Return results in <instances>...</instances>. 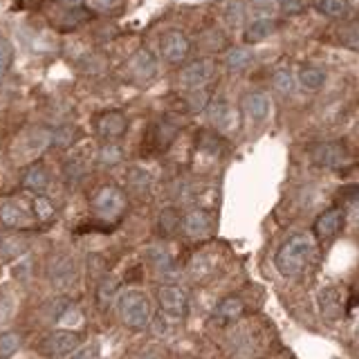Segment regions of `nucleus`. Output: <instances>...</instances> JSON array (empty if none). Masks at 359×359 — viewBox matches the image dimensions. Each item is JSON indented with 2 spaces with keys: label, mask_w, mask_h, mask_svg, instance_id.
Masks as SVG:
<instances>
[{
  "label": "nucleus",
  "mask_w": 359,
  "mask_h": 359,
  "mask_svg": "<svg viewBox=\"0 0 359 359\" xmlns=\"http://www.w3.org/2000/svg\"><path fill=\"white\" fill-rule=\"evenodd\" d=\"M319 9L330 18H342L351 9V0H317Z\"/></svg>",
  "instance_id": "5701e85b"
},
{
  "label": "nucleus",
  "mask_w": 359,
  "mask_h": 359,
  "mask_svg": "<svg viewBox=\"0 0 359 359\" xmlns=\"http://www.w3.org/2000/svg\"><path fill=\"white\" fill-rule=\"evenodd\" d=\"M119 159H121V150L117 146H103V150H101L103 164H117Z\"/></svg>",
  "instance_id": "c85d7f7f"
},
{
  "label": "nucleus",
  "mask_w": 359,
  "mask_h": 359,
  "mask_svg": "<svg viewBox=\"0 0 359 359\" xmlns=\"http://www.w3.org/2000/svg\"><path fill=\"white\" fill-rule=\"evenodd\" d=\"M94 128H97V133L101 137H106V139H119L121 135L126 133L128 119H126L124 112L108 110V112H103V115L97 117V121H94Z\"/></svg>",
  "instance_id": "0eeeda50"
},
{
  "label": "nucleus",
  "mask_w": 359,
  "mask_h": 359,
  "mask_svg": "<svg viewBox=\"0 0 359 359\" xmlns=\"http://www.w3.org/2000/svg\"><path fill=\"white\" fill-rule=\"evenodd\" d=\"M315 256V240L308 234H295L281 245L274 256V265L283 277H299Z\"/></svg>",
  "instance_id": "f257e3e1"
},
{
  "label": "nucleus",
  "mask_w": 359,
  "mask_h": 359,
  "mask_svg": "<svg viewBox=\"0 0 359 359\" xmlns=\"http://www.w3.org/2000/svg\"><path fill=\"white\" fill-rule=\"evenodd\" d=\"M130 70H133V74L137 79H150L155 77L157 72V61L150 50H146V47H141V50H137L133 54V59H130Z\"/></svg>",
  "instance_id": "ddd939ff"
},
{
  "label": "nucleus",
  "mask_w": 359,
  "mask_h": 359,
  "mask_svg": "<svg viewBox=\"0 0 359 359\" xmlns=\"http://www.w3.org/2000/svg\"><path fill=\"white\" fill-rule=\"evenodd\" d=\"M182 229L189 238H202V236L211 231V216L202 209L189 211L182 218Z\"/></svg>",
  "instance_id": "9b49d317"
},
{
  "label": "nucleus",
  "mask_w": 359,
  "mask_h": 359,
  "mask_svg": "<svg viewBox=\"0 0 359 359\" xmlns=\"http://www.w3.org/2000/svg\"><path fill=\"white\" fill-rule=\"evenodd\" d=\"M92 207L103 220H115L126 209V198L117 186H103L94 195Z\"/></svg>",
  "instance_id": "20e7f679"
},
{
  "label": "nucleus",
  "mask_w": 359,
  "mask_h": 359,
  "mask_svg": "<svg viewBox=\"0 0 359 359\" xmlns=\"http://www.w3.org/2000/svg\"><path fill=\"white\" fill-rule=\"evenodd\" d=\"M117 288H119V281L117 279H112V277L101 279V286H99V292H97V304H99V308L106 310L110 306V301L115 299V295H117Z\"/></svg>",
  "instance_id": "4be33fe9"
},
{
  "label": "nucleus",
  "mask_w": 359,
  "mask_h": 359,
  "mask_svg": "<svg viewBox=\"0 0 359 359\" xmlns=\"http://www.w3.org/2000/svg\"><path fill=\"white\" fill-rule=\"evenodd\" d=\"M274 90H277L279 94H292V90H295V74H292L288 68H281L274 72Z\"/></svg>",
  "instance_id": "b1692460"
},
{
  "label": "nucleus",
  "mask_w": 359,
  "mask_h": 359,
  "mask_svg": "<svg viewBox=\"0 0 359 359\" xmlns=\"http://www.w3.org/2000/svg\"><path fill=\"white\" fill-rule=\"evenodd\" d=\"M0 243H3V240H0ZM0 247H3V245H0Z\"/></svg>",
  "instance_id": "f704fd0d"
},
{
  "label": "nucleus",
  "mask_w": 359,
  "mask_h": 359,
  "mask_svg": "<svg viewBox=\"0 0 359 359\" xmlns=\"http://www.w3.org/2000/svg\"><path fill=\"white\" fill-rule=\"evenodd\" d=\"M274 32H277V21L274 18H256V21H252L245 27V41L247 43L265 41Z\"/></svg>",
  "instance_id": "dca6fc26"
},
{
  "label": "nucleus",
  "mask_w": 359,
  "mask_h": 359,
  "mask_svg": "<svg viewBox=\"0 0 359 359\" xmlns=\"http://www.w3.org/2000/svg\"><path fill=\"white\" fill-rule=\"evenodd\" d=\"M274 3V0H254V5L256 7H270Z\"/></svg>",
  "instance_id": "473e14b6"
},
{
  "label": "nucleus",
  "mask_w": 359,
  "mask_h": 359,
  "mask_svg": "<svg viewBox=\"0 0 359 359\" xmlns=\"http://www.w3.org/2000/svg\"><path fill=\"white\" fill-rule=\"evenodd\" d=\"M50 184V175L41 166V164H34L27 168V173L23 175V186L25 189H32V191H43V189Z\"/></svg>",
  "instance_id": "a211bd4d"
},
{
  "label": "nucleus",
  "mask_w": 359,
  "mask_h": 359,
  "mask_svg": "<svg viewBox=\"0 0 359 359\" xmlns=\"http://www.w3.org/2000/svg\"><path fill=\"white\" fill-rule=\"evenodd\" d=\"M5 72H7V70L3 68V65H0V79H3V74H5Z\"/></svg>",
  "instance_id": "72a5a7b5"
},
{
  "label": "nucleus",
  "mask_w": 359,
  "mask_h": 359,
  "mask_svg": "<svg viewBox=\"0 0 359 359\" xmlns=\"http://www.w3.org/2000/svg\"><path fill=\"white\" fill-rule=\"evenodd\" d=\"M243 108L245 112L254 119V121H263L270 117V110H272V103L268 99V94L263 92H249L247 97L243 101Z\"/></svg>",
  "instance_id": "4468645a"
},
{
  "label": "nucleus",
  "mask_w": 359,
  "mask_h": 359,
  "mask_svg": "<svg viewBox=\"0 0 359 359\" xmlns=\"http://www.w3.org/2000/svg\"><path fill=\"white\" fill-rule=\"evenodd\" d=\"M180 227V216L175 209H164L159 216V234L162 236H171Z\"/></svg>",
  "instance_id": "a878e982"
},
{
  "label": "nucleus",
  "mask_w": 359,
  "mask_h": 359,
  "mask_svg": "<svg viewBox=\"0 0 359 359\" xmlns=\"http://www.w3.org/2000/svg\"><path fill=\"white\" fill-rule=\"evenodd\" d=\"M81 346V335L74 333V330H59V333H52L43 342V355L47 357H65L74 353Z\"/></svg>",
  "instance_id": "39448f33"
},
{
  "label": "nucleus",
  "mask_w": 359,
  "mask_h": 359,
  "mask_svg": "<svg viewBox=\"0 0 359 359\" xmlns=\"http://www.w3.org/2000/svg\"><path fill=\"white\" fill-rule=\"evenodd\" d=\"M346 213L344 209H328L315 220V236L321 240H330L344 229Z\"/></svg>",
  "instance_id": "6e6552de"
},
{
  "label": "nucleus",
  "mask_w": 359,
  "mask_h": 359,
  "mask_svg": "<svg viewBox=\"0 0 359 359\" xmlns=\"http://www.w3.org/2000/svg\"><path fill=\"white\" fill-rule=\"evenodd\" d=\"M189 39L177 30H168L162 34V39H159V50H162V56L168 61V63H180L186 59L189 54Z\"/></svg>",
  "instance_id": "423d86ee"
},
{
  "label": "nucleus",
  "mask_w": 359,
  "mask_h": 359,
  "mask_svg": "<svg viewBox=\"0 0 359 359\" xmlns=\"http://www.w3.org/2000/svg\"><path fill=\"white\" fill-rule=\"evenodd\" d=\"M32 211H34L36 218L45 222V220H50L52 216H54V204L47 200L45 195H36L34 202H32Z\"/></svg>",
  "instance_id": "bb28decb"
},
{
  "label": "nucleus",
  "mask_w": 359,
  "mask_h": 359,
  "mask_svg": "<svg viewBox=\"0 0 359 359\" xmlns=\"http://www.w3.org/2000/svg\"><path fill=\"white\" fill-rule=\"evenodd\" d=\"M211 74H213V65L209 61H195L182 70L180 81H182V86L195 90V88H202L204 83L211 79Z\"/></svg>",
  "instance_id": "9d476101"
},
{
  "label": "nucleus",
  "mask_w": 359,
  "mask_h": 359,
  "mask_svg": "<svg viewBox=\"0 0 359 359\" xmlns=\"http://www.w3.org/2000/svg\"><path fill=\"white\" fill-rule=\"evenodd\" d=\"M12 59H14V47H12V43L5 41V39H0V65H3V68L7 70L9 63H12Z\"/></svg>",
  "instance_id": "cd10ccee"
},
{
  "label": "nucleus",
  "mask_w": 359,
  "mask_h": 359,
  "mask_svg": "<svg viewBox=\"0 0 359 359\" xmlns=\"http://www.w3.org/2000/svg\"><path fill=\"white\" fill-rule=\"evenodd\" d=\"M117 0H83V5H88L92 9H99V12H103V9H110L115 7Z\"/></svg>",
  "instance_id": "7c9ffc66"
},
{
  "label": "nucleus",
  "mask_w": 359,
  "mask_h": 359,
  "mask_svg": "<svg viewBox=\"0 0 359 359\" xmlns=\"http://www.w3.org/2000/svg\"><path fill=\"white\" fill-rule=\"evenodd\" d=\"M72 359H101V353H99L97 346H90V348H86V351L77 353Z\"/></svg>",
  "instance_id": "2f4dec72"
},
{
  "label": "nucleus",
  "mask_w": 359,
  "mask_h": 359,
  "mask_svg": "<svg viewBox=\"0 0 359 359\" xmlns=\"http://www.w3.org/2000/svg\"><path fill=\"white\" fill-rule=\"evenodd\" d=\"M279 5L286 14H299L306 9V0H279Z\"/></svg>",
  "instance_id": "c756f323"
},
{
  "label": "nucleus",
  "mask_w": 359,
  "mask_h": 359,
  "mask_svg": "<svg viewBox=\"0 0 359 359\" xmlns=\"http://www.w3.org/2000/svg\"><path fill=\"white\" fill-rule=\"evenodd\" d=\"M157 304L168 321H182L189 313L186 295L175 286H162L157 290Z\"/></svg>",
  "instance_id": "7ed1b4c3"
},
{
  "label": "nucleus",
  "mask_w": 359,
  "mask_h": 359,
  "mask_svg": "<svg viewBox=\"0 0 359 359\" xmlns=\"http://www.w3.org/2000/svg\"><path fill=\"white\" fill-rule=\"evenodd\" d=\"M243 313H245L243 299H238V297H227V299L220 301L218 308L213 310V319L220 321V324H231V321L240 319Z\"/></svg>",
  "instance_id": "2eb2a0df"
},
{
  "label": "nucleus",
  "mask_w": 359,
  "mask_h": 359,
  "mask_svg": "<svg viewBox=\"0 0 359 359\" xmlns=\"http://www.w3.org/2000/svg\"><path fill=\"white\" fill-rule=\"evenodd\" d=\"M209 119H211V124L216 128H220V130L231 128L234 121H236L234 108L229 106V103H225V101H216L213 106L209 108Z\"/></svg>",
  "instance_id": "f3484780"
},
{
  "label": "nucleus",
  "mask_w": 359,
  "mask_h": 359,
  "mask_svg": "<svg viewBox=\"0 0 359 359\" xmlns=\"http://www.w3.org/2000/svg\"><path fill=\"white\" fill-rule=\"evenodd\" d=\"M348 159V150L344 144H337V141H328V144H321L315 148V162L328 168H339L344 166Z\"/></svg>",
  "instance_id": "1a4fd4ad"
},
{
  "label": "nucleus",
  "mask_w": 359,
  "mask_h": 359,
  "mask_svg": "<svg viewBox=\"0 0 359 359\" xmlns=\"http://www.w3.org/2000/svg\"><path fill=\"white\" fill-rule=\"evenodd\" d=\"M252 59H254V54H252V50H247V47H234V50L227 52L225 63H227V68L229 70L240 72L252 63Z\"/></svg>",
  "instance_id": "6ab92c4d"
},
{
  "label": "nucleus",
  "mask_w": 359,
  "mask_h": 359,
  "mask_svg": "<svg viewBox=\"0 0 359 359\" xmlns=\"http://www.w3.org/2000/svg\"><path fill=\"white\" fill-rule=\"evenodd\" d=\"M119 317L121 324L141 330L148 326L150 321V301L141 290H126L119 297Z\"/></svg>",
  "instance_id": "f03ea898"
},
{
  "label": "nucleus",
  "mask_w": 359,
  "mask_h": 359,
  "mask_svg": "<svg viewBox=\"0 0 359 359\" xmlns=\"http://www.w3.org/2000/svg\"><path fill=\"white\" fill-rule=\"evenodd\" d=\"M50 277H52V281H54V286H59V288H61V286H68V283H72V281H74V263H72V259H61V261L52 268Z\"/></svg>",
  "instance_id": "aec40b11"
},
{
  "label": "nucleus",
  "mask_w": 359,
  "mask_h": 359,
  "mask_svg": "<svg viewBox=\"0 0 359 359\" xmlns=\"http://www.w3.org/2000/svg\"><path fill=\"white\" fill-rule=\"evenodd\" d=\"M0 220L7 227H18L21 229V227L32 225V213L18 200H5L0 204Z\"/></svg>",
  "instance_id": "f8f14e48"
},
{
  "label": "nucleus",
  "mask_w": 359,
  "mask_h": 359,
  "mask_svg": "<svg viewBox=\"0 0 359 359\" xmlns=\"http://www.w3.org/2000/svg\"><path fill=\"white\" fill-rule=\"evenodd\" d=\"M324 81H326V72L315 68V65H308V68L299 72V83L306 90H319L321 86H324Z\"/></svg>",
  "instance_id": "412c9836"
},
{
  "label": "nucleus",
  "mask_w": 359,
  "mask_h": 359,
  "mask_svg": "<svg viewBox=\"0 0 359 359\" xmlns=\"http://www.w3.org/2000/svg\"><path fill=\"white\" fill-rule=\"evenodd\" d=\"M18 348H21V335L16 333L0 335V359H9Z\"/></svg>",
  "instance_id": "393cba45"
}]
</instances>
